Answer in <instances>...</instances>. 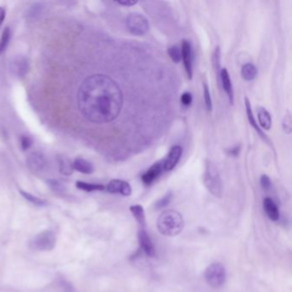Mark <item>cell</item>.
I'll return each instance as SVG.
<instances>
[{
	"label": "cell",
	"instance_id": "1",
	"mask_svg": "<svg viewBox=\"0 0 292 292\" xmlns=\"http://www.w3.org/2000/svg\"><path fill=\"white\" fill-rule=\"evenodd\" d=\"M123 93L114 80L106 75H92L77 93L81 114L95 124H106L118 118L123 107Z\"/></svg>",
	"mask_w": 292,
	"mask_h": 292
},
{
	"label": "cell",
	"instance_id": "2",
	"mask_svg": "<svg viewBox=\"0 0 292 292\" xmlns=\"http://www.w3.org/2000/svg\"><path fill=\"white\" fill-rule=\"evenodd\" d=\"M184 222L180 212L175 210H166L159 215L157 228L159 233L166 236H175L183 230Z\"/></svg>",
	"mask_w": 292,
	"mask_h": 292
},
{
	"label": "cell",
	"instance_id": "3",
	"mask_svg": "<svg viewBox=\"0 0 292 292\" xmlns=\"http://www.w3.org/2000/svg\"><path fill=\"white\" fill-rule=\"evenodd\" d=\"M204 184L207 190L216 197H221L223 183L217 166L212 161L207 160L203 176Z\"/></svg>",
	"mask_w": 292,
	"mask_h": 292
},
{
	"label": "cell",
	"instance_id": "4",
	"mask_svg": "<svg viewBox=\"0 0 292 292\" xmlns=\"http://www.w3.org/2000/svg\"><path fill=\"white\" fill-rule=\"evenodd\" d=\"M205 279L212 288H220L226 280V271L221 263H212L205 270Z\"/></svg>",
	"mask_w": 292,
	"mask_h": 292
},
{
	"label": "cell",
	"instance_id": "5",
	"mask_svg": "<svg viewBox=\"0 0 292 292\" xmlns=\"http://www.w3.org/2000/svg\"><path fill=\"white\" fill-rule=\"evenodd\" d=\"M57 237L54 231L51 230H44L36 235L30 242V247L33 249L39 251H50L56 245Z\"/></svg>",
	"mask_w": 292,
	"mask_h": 292
},
{
	"label": "cell",
	"instance_id": "6",
	"mask_svg": "<svg viewBox=\"0 0 292 292\" xmlns=\"http://www.w3.org/2000/svg\"><path fill=\"white\" fill-rule=\"evenodd\" d=\"M126 26L134 36H144L149 30V22L142 14L131 13L126 18Z\"/></svg>",
	"mask_w": 292,
	"mask_h": 292
},
{
	"label": "cell",
	"instance_id": "7",
	"mask_svg": "<svg viewBox=\"0 0 292 292\" xmlns=\"http://www.w3.org/2000/svg\"><path fill=\"white\" fill-rule=\"evenodd\" d=\"M181 53L186 73L189 79L191 80L193 77V61H194V52L191 42L189 41H183L181 48Z\"/></svg>",
	"mask_w": 292,
	"mask_h": 292
},
{
	"label": "cell",
	"instance_id": "8",
	"mask_svg": "<svg viewBox=\"0 0 292 292\" xmlns=\"http://www.w3.org/2000/svg\"><path fill=\"white\" fill-rule=\"evenodd\" d=\"M138 242L140 248L149 257L156 255V249L146 229H140L138 231Z\"/></svg>",
	"mask_w": 292,
	"mask_h": 292
},
{
	"label": "cell",
	"instance_id": "9",
	"mask_svg": "<svg viewBox=\"0 0 292 292\" xmlns=\"http://www.w3.org/2000/svg\"><path fill=\"white\" fill-rule=\"evenodd\" d=\"M106 189L111 194H119L124 196H130L132 193V189L130 183L119 179L110 181L106 187Z\"/></svg>",
	"mask_w": 292,
	"mask_h": 292
},
{
	"label": "cell",
	"instance_id": "10",
	"mask_svg": "<svg viewBox=\"0 0 292 292\" xmlns=\"http://www.w3.org/2000/svg\"><path fill=\"white\" fill-rule=\"evenodd\" d=\"M11 69L16 77H24L30 71V63L26 57L19 55L12 60Z\"/></svg>",
	"mask_w": 292,
	"mask_h": 292
},
{
	"label": "cell",
	"instance_id": "11",
	"mask_svg": "<svg viewBox=\"0 0 292 292\" xmlns=\"http://www.w3.org/2000/svg\"><path fill=\"white\" fill-rule=\"evenodd\" d=\"M183 154V148L180 146H174L171 148L166 159L163 161V167L166 171H170L176 167Z\"/></svg>",
	"mask_w": 292,
	"mask_h": 292
},
{
	"label": "cell",
	"instance_id": "12",
	"mask_svg": "<svg viewBox=\"0 0 292 292\" xmlns=\"http://www.w3.org/2000/svg\"><path fill=\"white\" fill-rule=\"evenodd\" d=\"M163 171H164L163 162L155 163L148 169V171L142 174V183H144L145 185H151L158 177L161 176Z\"/></svg>",
	"mask_w": 292,
	"mask_h": 292
},
{
	"label": "cell",
	"instance_id": "13",
	"mask_svg": "<svg viewBox=\"0 0 292 292\" xmlns=\"http://www.w3.org/2000/svg\"><path fill=\"white\" fill-rule=\"evenodd\" d=\"M28 166L33 172H39L44 170L47 165L45 157L41 153H32L28 158Z\"/></svg>",
	"mask_w": 292,
	"mask_h": 292
},
{
	"label": "cell",
	"instance_id": "14",
	"mask_svg": "<svg viewBox=\"0 0 292 292\" xmlns=\"http://www.w3.org/2000/svg\"><path fill=\"white\" fill-rule=\"evenodd\" d=\"M219 81L221 82L222 88L227 95L228 100L230 104L234 102V93L231 81H230V75L228 73V71L225 68L221 69L219 73Z\"/></svg>",
	"mask_w": 292,
	"mask_h": 292
},
{
	"label": "cell",
	"instance_id": "15",
	"mask_svg": "<svg viewBox=\"0 0 292 292\" xmlns=\"http://www.w3.org/2000/svg\"><path fill=\"white\" fill-rule=\"evenodd\" d=\"M263 208L265 211L266 215L271 221H277L279 218V210L277 207V204L270 197H266L263 201Z\"/></svg>",
	"mask_w": 292,
	"mask_h": 292
},
{
	"label": "cell",
	"instance_id": "16",
	"mask_svg": "<svg viewBox=\"0 0 292 292\" xmlns=\"http://www.w3.org/2000/svg\"><path fill=\"white\" fill-rule=\"evenodd\" d=\"M245 106H246V112H247V117H248V122L250 124L251 126L254 128V130L256 131L257 134L261 137V138L266 142H270L268 137L265 135V133L263 132L262 130H260V126L257 124L256 120L254 118V114L252 112V107H251V104L248 100V98H245Z\"/></svg>",
	"mask_w": 292,
	"mask_h": 292
},
{
	"label": "cell",
	"instance_id": "17",
	"mask_svg": "<svg viewBox=\"0 0 292 292\" xmlns=\"http://www.w3.org/2000/svg\"><path fill=\"white\" fill-rule=\"evenodd\" d=\"M72 166H73V170L79 171L83 174H91L95 171V168L91 163L82 158H77L75 159L74 162L72 163Z\"/></svg>",
	"mask_w": 292,
	"mask_h": 292
},
{
	"label": "cell",
	"instance_id": "18",
	"mask_svg": "<svg viewBox=\"0 0 292 292\" xmlns=\"http://www.w3.org/2000/svg\"><path fill=\"white\" fill-rule=\"evenodd\" d=\"M130 210L134 218H136V222L138 223L140 229H146V215L143 207L137 204L130 206Z\"/></svg>",
	"mask_w": 292,
	"mask_h": 292
},
{
	"label": "cell",
	"instance_id": "19",
	"mask_svg": "<svg viewBox=\"0 0 292 292\" xmlns=\"http://www.w3.org/2000/svg\"><path fill=\"white\" fill-rule=\"evenodd\" d=\"M258 120L260 126L265 130H269L271 127V117L265 108L260 107L258 110Z\"/></svg>",
	"mask_w": 292,
	"mask_h": 292
},
{
	"label": "cell",
	"instance_id": "20",
	"mask_svg": "<svg viewBox=\"0 0 292 292\" xmlns=\"http://www.w3.org/2000/svg\"><path fill=\"white\" fill-rule=\"evenodd\" d=\"M242 77L245 81H252L257 76V69L253 64H246L242 68Z\"/></svg>",
	"mask_w": 292,
	"mask_h": 292
},
{
	"label": "cell",
	"instance_id": "21",
	"mask_svg": "<svg viewBox=\"0 0 292 292\" xmlns=\"http://www.w3.org/2000/svg\"><path fill=\"white\" fill-rule=\"evenodd\" d=\"M76 186L81 190L87 192L102 191L104 189H106V187L102 184L85 183V182H82V181L77 182Z\"/></svg>",
	"mask_w": 292,
	"mask_h": 292
},
{
	"label": "cell",
	"instance_id": "22",
	"mask_svg": "<svg viewBox=\"0 0 292 292\" xmlns=\"http://www.w3.org/2000/svg\"><path fill=\"white\" fill-rule=\"evenodd\" d=\"M59 171L65 176H70L73 172V166L67 158L61 156L59 158Z\"/></svg>",
	"mask_w": 292,
	"mask_h": 292
},
{
	"label": "cell",
	"instance_id": "23",
	"mask_svg": "<svg viewBox=\"0 0 292 292\" xmlns=\"http://www.w3.org/2000/svg\"><path fill=\"white\" fill-rule=\"evenodd\" d=\"M12 33L9 27H6L3 30L2 36L0 37V55H2L6 52V48L9 45L10 40H11Z\"/></svg>",
	"mask_w": 292,
	"mask_h": 292
},
{
	"label": "cell",
	"instance_id": "24",
	"mask_svg": "<svg viewBox=\"0 0 292 292\" xmlns=\"http://www.w3.org/2000/svg\"><path fill=\"white\" fill-rule=\"evenodd\" d=\"M19 192L26 199L27 201H30V202L34 204V205H36V206L44 207L46 205H48V202L45 201V200H42V199L37 197L36 195H33L32 194H30L29 192L24 191V190H22V189H20Z\"/></svg>",
	"mask_w": 292,
	"mask_h": 292
},
{
	"label": "cell",
	"instance_id": "25",
	"mask_svg": "<svg viewBox=\"0 0 292 292\" xmlns=\"http://www.w3.org/2000/svg\"><path fill=\"white\" fill-rule=\"evenodd\" d=\"M221 51L219 47H217L215 48V51L213 53V56H212V63H213V67L215 70L216 75L218 76L219 78V73L221 71Z\"/></svg>",
	"mask_w": 292,
	"mask_h": 292
},
{
	"label": "cell",
	"instance_id": "26",
	"mask_svg": "<svg viewBox=\"0 0 292 292\" xmlns=\"http://www.w3.org/2000/svg\"><path fill=\"white\" fill-rule=\"evenodd\" d=\"M172 198H173L172 192H167L161 199H159V201L155 203V208L156 209H162L164 207H167L169 204L171 203Z\"/></svg>",
	"mask_w": 292,
	"mask_h": 292
},
{
	"label": "cell",
	"instance_id": "27",
	"mask_svg": "<svg viewBox=\"0 0 292 292\" xmlns=\"http://www.w3.org/2000/svg\"><path fill=\"white\" fill-rule=\"evenodd\" d=\"M168 55L171 58L173 62H180L182 60V53H181V48H178L177 46H172L168 49Z\"/></svg>",
	"mask_w": 292,
	"mask_h": 292
},
{
	"label": "cell",
	"instance_id": "28",
	"mask_svg": "<svg viewBox=\"0 0 292 292\" xmlns=\"http://www.w3.org/2000/svg\"><path fill=\"white\" fill-rule=\"evenodd\" d=\"M48 184L50 187L51 189L57 194H64L66 190L65 185L59 181L50 179V180H48Z\"/></svg>",
	"mask_w": 292,
	"mask_h": 292
},
{
	"label": "cell",
	"instance_id": "29",
	"mask_svg": "<svg viewBox=\"0 0 292 292\" xmlns=\"http://www.w3.org/2000/svg\"><path fill=\"white\" fill-rule=\"evenodd\" d=\"M204 101H205V105H206V108H207L208 112H211L212 110V102L211 95H210L209 88L207 86V83H204Z\"/></svg>",
	"mask_w": 292,
	"mask_h": 292
},
{
	"label": "cell",
	"instance_id": "30",
	"mask_svg": "<svg viewBox=\"0 0 292 292\" xmlns=\"http://www.w3.org/2000/svg\"><path fill=\"white\" fill-rule=\"evenodd\" d=\"M20 144H21L22 149L27 151L32 147L33 139L30 136H22L20 138Z\"/></svg>",
	"mask_w": 292,
	"mask_h": 292
},
{
	"label": "cell",
	"instance_id": "31",
	"mask_svg": "<svg viewBox=\"0 0 292 292\" xmlns=\"http://www.w3.org/2000/svg\"><path fill=\"white\" fill-rule=\"evenodd\" d=\"M283 131L289 135L291 132V118L290 115H285L283 120Z\"/></svg>",
	"mask_w": 292,
	"mask_h": 292
},
{
	"label": "cell",
	"instance_id": "32",
	"mask_svg": "<svg viewBox=\"0 0 292 292\" xmlns=\"http://www.w3.org/2000/svg\"><path fill=\"white\" fill-rule=\"evenodd\" d=\"M260 186L264 190H269L271 188V180L267 175L263 174L260 177Z\"/></svg>",
	"mask_w": 292,
	"mask_h": 292
},
{
	"label": "cell",
	"instance_id": "33",
	"mask_svg": "<svg viewBox=\"0 0 292 292\" xmlns=\"http://www.w3.org/2000/svg\"><path fill=\"white\" fill-rule=\"evenodd\" d=\"M192 101H193V97L192 95L189 92H186L181 96V102L183 106H189L191 105Z\"/></svg>",
	"mask_w": 292,
	"mask_h": 292
},
{
	"label": "cell",
	"instance_id": "34",
	"mask_svg": "<svg viewBox=\"0 0 292 292\" xmlns=\"http://www.w3.org/2000/svg\"><path fill=\"white\" fill-rule=\"evenodd\" d=\"M240 151H241V146L238 145V146H235L233 148L228 149V150H226V153H227L229 156L236 158V157L238 156Z\"/></svg>",
	"mask_w": 292,
	"mask_h": 292
},
{
	"label": "cell",
	"instance_id": "35",
	"mask_svg": "<svg viewBox=\"0 0 292 292\" xmlns=\"http://www.w3.org/2000/svg\"><path fill=\"white\" fill-rule=\"evenodd\" d=\"M60 284L65 289V292H75L74 288L71 285V283H69L68 281L61 280Z\"/></svg>",
	"mask_w": 292,
	"mask_h": 292
},
{
	"label": "cell",
	"instance_id": "36",
	"mask_svg": "<svg viewBox=\"0 0 292 292\" xmlns=\"http://www.w3.org/2000/svg\"><path fill=\"white\" fill-rule=\"evenodd\" d=\"M41 10H42V6H39V5H35L30 9V12H29V16L30 17H36L41 12Z\"/></svg>",
	"mask_w": 292,
	"mask_h": 292
},
{
	"label": "cell",
	"instance_id": "37",
	"mask_svg": "<svg viewBox=\"0 0 292 292\" xmlns=\"http://www.w3.org/2000/svg\"><path fill=\"white\" fill-rule=\"evenodd\" d=\"M117 3L118 5H121V6L130 7V6H136L138 2L137 1H132V0H124V1H118Z\"/></svg>",
	"mask_w": 292,
	"mask_h": 292
},
{
	"label": "cell",
	"instance_id": "38",
	"mask_svg": "<svg viewBox=\"0 0 292 292\" xmlns=\"http://www.w3.org/2000/svg\"><path fill=\"white\" fill-rule=\"evenodd\" d=\"M6 10L3 7H0V27L2 26L5 18H6Z\"/></svg>",
	"mask_w": 292,
	"mask_h": 292
}]
</instances>
